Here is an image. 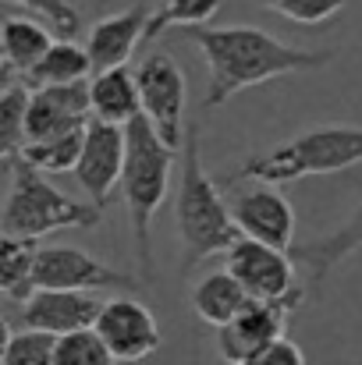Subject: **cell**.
Instances as JSON below:
<instances>
[{
    "instance_id": "cell-15",
    "label": "cell",
    "mask_w": 362,
    "mask_h": 365,
    "mask_svg": "<svg viewBox=\"0 0 362 365\" xmlns=\"http://www.w3.org/2000/svg\"><path fill=\"white\" fill-rule=\"evenodd\" d=\"M284 323H288V309L270 302H252L235 323L217 330V351L228 365L252 362L263 348L284 337Z\"/></svg>"
},
{
    "instance_id": "cell-22",
    "label": "cell",
    "mask_w": 362,
    "mask_h": 365,
    "mask_svg": "<svg viewBox=\"0 0 362 365\" xmlns=\"http://www.w3.org/2000/svg\"><path fill=\"white\" fill-rule=\"evenodd\" d=\"M29 103H32V89L29 86L4 82V93H0V149H4V163H14L25 153Z\"/></svg>"
},
{
    "instance_id": "cell-5",
    "label": "cell",
    "mask_w": 362,
    "mask_h": 365,
    "mask_svg": "<svg viewBox=\"0 0 362 365\" xmlns=\"http://www.w3.org/2000/svg\"><path fill=\"white\" fill-rule=\"evenodd\" d=\"M7 170H11V192H7V202H4V238L39 242L54 231L96 227L100 224L104 210L57 192L46 181V174L29 167L25 160L7 163Z\"/></svg>"
},
{
    "instance_id": "cell-2",
    "label": "cell",
    "mask_w": 362,
    "mask_h": 365,
    "mask_svg": "<svg viewBox=\"0 0 362 365\" xmlns=\"http://www.w3.org/2000/svg\"><path fill=\"white\" fill-rule=\"evenodd\" d=\"M174 224L185 245L181 266H196L217 252H231L241 242V231L231 217L228 199L221 195L217 181L203 170L199 156V124H188L185 149H181V178L174 195Z\"/></svg>"
},
{
    "instance_id": "cell-11",
    "label": "cell",
    "mask_w": 362,
    "mask_h": 365,
    "mask_svg": "<svg viewBox=\"0 0 362 365\" xmlns=\"http://www.w3.org/2000/svg\"><path fill=\"white\" fill-rule=\"evenodd\" d=\"M96 334L104 337V344L111 348V355L118 362H142L160 348V323L149 312V305H142L139 298H107L100 319H96Z\"/></svg>"
},
{
    "instance_id": "cell-7",
    "label": "cell",
    "mask_w": 362,
    "mask_h": 365,
    "mask_svg": "<svg viewBox=\"0 0 362 365\" xmlns=\"http://www.w3.org/2000/svg\"><path fill=\"white\" fill-rule=\"evenodd\" d=\"M135 78H139L142 114L149 118V124L160 131V138L174 153L185 149V135H188L185 96H188V86H185V75H181L178 61L167 50H156L135 68Z\"/></svg>"
},
{
    "instance_id": "cell-21",
    "label": "cell",
    "mask_w": 362,
    "mask_h": 365,
    "mask_svg": "<svg viewBox=\"0 0 362 365\" xmlns=\"http://www.w3.org/2000/svg\"><path fill=\"white\" fill-rule=\"evenodd\" d=\"M36 255H39V248L29 238H4L0 242V291L11 302L25 305L36 294V284H32Z\"/></svg>"
},
{
    "instance_id": "cell-19",
    "label": "cell",
    "mask_w": 362,
    "mask_h": 365,
    "mask_svg": "<svg viewBox=\"0 0 362 365\" xmlns=\"http://www.w3.org/2000/svg\"><path fill=\"white\" fill-rule=\"evenodd\" d=\"M248 305H252L248 291L241 287L228 269L206 273V277L192 287V309H196V316L206 319V323L217 327V330L228 327V323H235Z\"/></svg>"
},
{
    "instance_id": "cell-29",
    "label": "cell",
    "mask_w": 362,
    "mask_h": 365,
    "mask_svg": "<svg viewBox=\"0 0 362 365\" xmlns=\"http://www.w3.org/2000/svg\"><path fill=\"white\" fill-rule=\"evenodd\" d=\"M245 365H306V355H302V348L295 341L281 337V341H273L270 348H263L252 362H245Z\"/></svg>"
},
{
    "instance_id": "cell-23",
    "label": "cell",
    "mask_w": 362,
    "mask_h": 365,
    "mask_svg": "<svg viewBox=\"0 0 362 365\" xmlns=\"http://www.w3.org/2000/svg\"><path fill=\"white\" fill-rule=\"evenodd\" d=\"M217 11H221V0H156L146 39H156L167 29H185V32L203 29V21H210Z\"/></svg>"
},
{
    "instance_id": "cell-20",
    "label": "cell",
    "mask_w": 362,
    "mask_h": 365,
    "mask_svg": "<svg viewBox=\"0 0 362 365\" xmlns=\"http://www.w3.org/2000/svg\"><path fill=\"white\" fill-rule=\"evenodd\" d=\"M89 71H93V61H89L86 46H79L71 39H57L50 46V53L39 61V68L25 82L36 86V89H46V86H79V82H86Z\"/></svg>"
},
{
    "instance_id": "cell-12",
    "label": "cell",
    "mask_w": 362,
    "mask_h": 365,
    "mask_svg": "<svg viewBox=\"0 0 362 365\" xmlns=\"http://www.w3.org/2000/svg\"><path fill=\"white\" fill-rule=\"evenodd\" d=\"M89 121H93L89 82L32 89L29 121H25V145L29 142H46V138H61V135L82 131V128H89Z\"/></svg>"
},
{
    "instance_id": "cell-8",
    "label": "cell",
    "mask_w": 362,
    "mask_h": 365,
    "mask_svg": "<svg viewBox=\"0 0 362 365\" xmlns=\"http://www.w3.org/2000/svg\"><path fill=\"white\" fill-rule=\"evenodd\" d=\"M32 284L36 291H104V287H118V291H135L139 280L121 273L114 266L100 262L96 255L71 248V245H46L36 255V269H32Z\"/></svg>"
},
{
    "instance_id": "cell-13",
    "label": "cell",
    "mask_w": 362,
    "mask_h": 365,
    "mask_svg": "<svg viewBox=\"0 0 362 365\" xmlns=\"http://www.w3.org/2000/svg\"><path fill=\"white\" fill-rule=\"evenodd\" d=\"M107 298L96 291H36L21 305L25 330H43L54 337H68L79 330H96Z\"/></svg>"
},
{
    "instance_id": "cell-14",
    "label": "cell",
    "mask_w": 362,
    "mask_h": 365,
    "mask_svg": "<svg viewBox=\"0 0 362 365\" xmlns=\"http://www.w3.org/2000/svg\"><path fill=\"white\" fill-rule=\"evenodd\" d=\"M149 14L153 7H128L121 14L100 18L89 36H86V53L93 61V71H118L131 61V53L139 50V43H146V29H149Z\"/></svg>"
},
{
    "instance_id": "cell-4",
    "label": "cell",
    "mask_w": 362,
    "mask_h": 365,
    "mask_svg": "<svg viewBox=\"0 0 362 365\" xmlns=\"http://www.w3.org/2000/svg\"><path fill=\"white\" fill-rule=\"evenodd\" d=\"M124 138H128V156H124L121 199L128 206V220H131V235H135V255L142 262V277L153 280L149 227H153V217L167 202V192H171L174 149L160 138V131L149 124L146 114L124 128Z\"/></svg>"
},
{
    "instance_id": "cell-26",
    "label": "cell",
    "mask_w": 362,
    "mask_h": 365,
    "mask_svg": "<svg viewBox=\"0 0 362 365\" xmlns=\"http://www.w3.org/2000/svg\"><path fill=\"white\" fill-rule=\"evenodd\" d=\"M54 365H118V359L111 355V348L104 344L96 330H79V334L57 337Z\"/></svg>"
},
{
    "instance_id": "cell-24",
    "label": "cell",
    "mask_w": 362,
    "mask_h": 365,
    "mask_svg": "<svg viewBox=\"0 0 362 365\" xmlns=\"http://www.w3.org/2000/svg\"><path fill=\"white\" fill-rule=\"evenodd\" d=\"M82 149H86V128L71 131V135H61V138H46V142H29L21 160L29 167L43 170V174H64V170L79 167Z\"/></svg>"
},
{
    "instance_id": "cell-25",
    "label": "cell",
    "mask_w": 362,
    "mask_h": 365,
    "mask_svg": "<svg viewBox=\"0 0 362 365\" xmlns=\"http://www.w3.org/2000/svg\"><path fill=\"white\" fill-rule=\"evenodd\" d=\"M57 337L43 330H4V365H54Z\"/></svg>"
},
{
    "instance_id": "cell-10",
    "label": "cell",
    "mask_w": 362,
    "mask_h": 365,
    "mask_svg": "<svg viewBox=\"0 0 362 365\" xmlns=\"http://www.w3.org/2000/svg\"><path fill=\"white\" fill-rule=\"evenodd\" d=\"M124 156H128L124 128L89 121V128H86V149H82V160L75 167V178H79L82 192L89 195V202L96 210H104L114 199V192L121 188Z\"/></svg>"
},
{
    "instance_id": "cell-18",
    "label": "cell",
    "mask_w": 362,
    "mask_h": 365,
    "mask_svg": "<svg viewBox=\"0 0 362 365\" xmlns=\"http://www.w3.org/2000/svg\"><path fill=\"white\" fill-rule=\"evenodd\" d=\"M54 32L43 29L32 18H4L0 25V53H4V75L11 82V75H32L39 68V61L50 53L54 46Z\"/></svg>"
},
{
    "instance_id": "cell-28",
    "label": "cell",
    "mask_w": 362,
    "mask_h": 365,
    "mask_svg": "<svg viewBox=\"0 0 362 365\" xmlns=\"http://www.w3.org/2000/svg\"><path fill=\"white\" fill-rule=\"evenodd\" d=\"M7 4H21V7L43 14V18L54 25L57 39H75V36L82 32V18H79V11H75L68 0H7Z\"/></svg>"
},
{
    "instance_id": "cell-16",
    "label": "cell",
    "mask_w": 362,
    "mask_h": 365,
    "mask_svg": "<svg viewBox=\"0 0 362 365\" xmlns=\"http://www.w3.org/2000/svg\"><path fill=\"white\" fill-rule=\"evenodd\" d=\"M359 248H362V199H359V206L352 210V217H348L338 231L291 245V259H295V266L306 273L313 298H320L327 273L338 269V266H341L348 255H356Z\"/></svg>"
},
{
    "instance_id": "cell-1",
    "label": "cell",
    "mask_w": 362,
    "mask_h": 365,
    "mask_svg": "<svg viewBox=\"0 0 362 365\" xmlns=\"http://www.w3.org/2000/svg\"><path fill=\"white\" fill-rule=\"evenodd\" d=\"M188 43H196L210 64V89H206L210 110L224 107L241 89H252L295 71H316L334 61L331 50H298L256 25L188 29Z\"/></svg>"
},
{
    "instance_id": "cell-9",
    "label": "cell",
    "mask_w": 362,
    "mask_h": 365,
    "mask_svg": "<svg viewBox=\"0 0 362 365\" xmlns=\"http://www.w3.org/2000/svg\"><path fill=\"white\" fill-rule=\"evenodd\" d=\"M228 206H231V217L238 224L241 238L291 252L295 210L284 199V192H277L273 185H235Z\"/></svg>"
},
{
    "instance_id": "cell-27",
    "label": "cell",
    "mask_w": 362,
    "mask_h": 365,
    "mask_svg": "<svg viewBox=\"0 0 362 365\" xmlns=\"http://www.w3.org/2000/svg\"><path fill=\"white\" fill-rule=\"evenodd\" d=\"M259 4L291 18V21H298V25H320L331 14H338L348 0H259Z\"/></svg>"
},
{
    "instance_id": "cell-17",
    "label": "cell",
    "mask_w": 362,
    "mask_h": 365,
    "mask_svg": "<svg viewBox=\"0 0 362 365\" xmlns=\"http://www.w3.org/2000/svg\"><path fill=\"white\" fill-rule=\"evenodd\" d=\"M89 107L93 121L128 128L142 118V96H139V78L135 71L118 68V71H100L89 78Z\"/></svg>"
},
{
    "instance_id": "cell-30",
    "label": "cell",
    "mask_w": 362,
    "mask_h": 365,
    "mask_svg": "<svg viewBox=\"0 0 362 365\" xmlns=\"http://www.w3.org/2000/svg\"><path fill=\"white\" fill-rule=\"evenodd\" d=\"M96 4H100V7H104V4H107V0H96Z\"/></svg>"
},
{
    "instance_id": "cell-6",
    "label": "cell",
    "mask_w": 362,
    "mask_h": 365,
    "mask_svg": "<svg viewBox=\"0 0 362 365\" xmlns=\"http://www.w3.org/2000/svg\"><path fill=\"white\" fill-rule=\"evenodd\" d=\"M241 287L248 291L252 302H270L281 309H298L306 302V291L295 284V259L284 248H270L263 242H248L241 238L228 252V266H224Z\"/></svg>"
},
{
    "instance_id": "cell-3",
    "label": "cell",
    "mask_w": 362,
    "mask_h": 365,
    "mask_svg": "<svg viewBox=\"0 0 362 365\" xmlns=\"http://www.w3.org/2000/svg\"><path fill=\"white\" fill-rule=\"evenodd\" d=\"M356 163H362V124H320L263 156H248L231 174V185H288L298 178L338 174Z\"/></svg>"
}]
</instances>
